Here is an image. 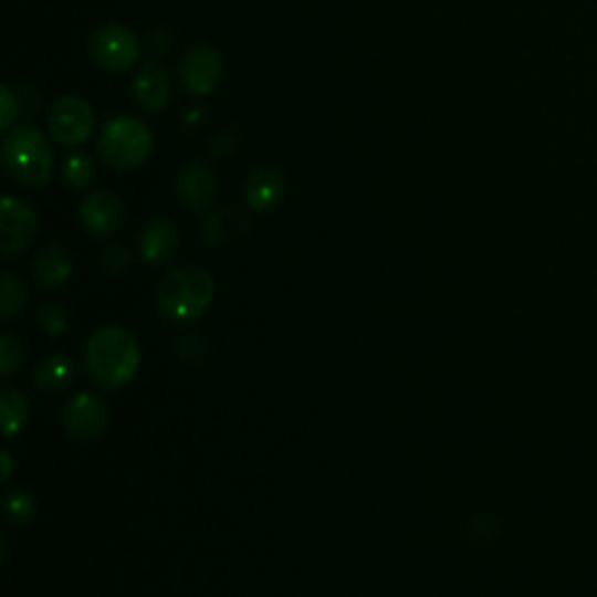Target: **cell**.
Returning a JSON list of instances; mask_svg holds the SVG:
<instances>
[{
    "mask_svg": "<svg viewBox=\"0 0 597 597\" xmlns=\"http://www.w3.org/2000/svg\"><path fill=\"white\" fill-rule=\"evenodd\" d=\"M87 369L101 388L117 390L138 371L140 350L136 338L122 327H101L87 341Z\"/></svg>",
    "mask_w": 597,
    "mask_h": 597,
    "instance_id": "6da1fadb",
    "label": "cell"
},
{
    "mask_svg": "<svg viewBox=\"0 0 597 597\" xmlns=\"http://www.w3.org/2000/svg\"><path fill=\"white\" fill-rule=\"evenodd\" d=\"M212 279L201 266H185L164 275L157 287L159 313L176 323H191L201 317L212 302Z\"/></svg>",
    "mask_w": 597,
    "mask_h": 597,
    "instance_id": "7a4b0ae2",
    "label": "cell"
},
{
    "mask_svg": "<svg viewBox=\"0 0 597 597\" xmlns=\"http://www.w3.org/2000/svg\"><path fill=\"white\" fill-rule=\"evenodd\" d=\"M8 174L27 187L48 185L52 176V147L38 126L19 124L3 143Z\"/></svg>",
    "mask_w": 597,
    "mask_h": 597,
    "instance_id": "3957f363",
    "label": "cell"
},
{
    "mask_svg": "<svg viewBox=\"0 0 597 597\" xmlns=\"http://www.w3.org/2000/svg\"><path fill=\"white\" fill-rule=\"evenodd\" d=\"M98 155L117 170H134L153 155V134L136 117H115L101 134Z\"/></svg>",
    "mask_w": 597,
    "mask_h": 597,
    "instance_id": "277c9868",
    "label": "cell"
},
{
    "mask_svg": "<svg viewBox=\"0 0 597 597\" xmlns=\"http://www.w3.org/2000/svg\"><path fill=\"white\" fill-rule=\"evenodd\" d=\"M138 35L122 24H105L90 38V54L103 71L124 73L140 59Z\"/></svg>",
    "mask_w": 597,
    "mask_h": 597,
    "instance_id": "5b68a950",
    "label": "cell"
},
{
    "mask_svg": "<svg viewBox=\"0 0 597 597\" xmlns=\"http://www.w3.org/2000/svg\"><path fill=\"white\" fill-rule=\"evenodd\" d=\"M94 111L82 96L63 94L54 101L50 111V132L66 147H75L87 140L94 132Z\"/></svg>",
    "mask_w": 597,
    "mask_h": 597,
    "instance_id": "8992f818",
    "label": "cell"
},
{
    "mask_svg": "<svg viewBox=\"0 0 597 597\" xmlns=\"http://www.w3.org/2000/svg\"><path fill=\"white\" fill-rule=\"evenodd\" d=\"M222 73H224L222 54L210 45L191 48L180 63V77L191 96H208L216 92L222 80Z\"/></svg>",
    "mask_w": 597,
    "mask_h": 597,
    "instance_id": "52a82bcc",
    "label": "cell"
},
{
    "mask_svg": "<svg viewBox=\"0 0 597 597\" xmlns=\"http://www.w3.org/2000/svg\"><path fill=\"white\" fill-rule=\"evenodd\" d=\"M35 212L14 197H6L0 206V250L3 254H14L29 248L38 237Z\"/></svg>",
    "mask_w": 597,
    "mask_h": 597,
    "instance_id": "ba28073f",
    "label": "cell"
},
{
    "mask_svg": "<svg viewBox=\"0 0 597 597\" xmlns=\"http://www.w3.org/2000/svg\"><path fill=\"white\" fill-rule=\"evenodd\" d=\"M108 418L111 413L108 407H105V401L90 392L73 397L66 404V409H63V425H66L69 434L80 441L98 439L105 432V428H108Z\"/></svg>",
    "mask_w": 597,
    "mask_h": 597,
    "instance_id": "9c48e42d",
    "label": "cell"
},
{
    "mask_svg": "<svg viewBox=\"0 0 597 597\" xmlns=\"http://www.w3.org/2000/svg\"><path fill=\"white\" fill-rule=\"evenodd\" d=\"M178 197L189 210H210L218 197V182L212 170L201 161H191L189 166H185L178 176Z\"/></svg>",
    "mask_w": 597,
    "mask_h": 597,
    "instance_id": "30bf717a",
    "label": "cell"
},
{
    "mask_svg": "<svg viewBox=\"0 0 597 597\" xmlns=\"http://www.w3.org/2000/svg\"><path fill=\"white\" fill-rule=\"evenodd\" d=\"M82 222L98 237H111L124 222V203L113 191H94L82 203Z\"/></svg>",
    "mask_w": 597,
    "mask_h": 597,
    "instance_id": "8fae6325",
    "label": "cell"
},
{
    "mask_svg": "<svg viewBox=\"0 0 597 597\" xmlns=\"http://www.w3.org/2000/svg\"><path fill=\"white\" fill-rule=\"evenodd\" d=\"M285 197V182L279 170L264 166L252 170L245 182V203L258 212H271Z\"/></svg>",
    "mask_w": 597,
    "mask_h": 597,
    "instance_id": "7c38bea8",
    "label": "cell"
},
{
    "mask_svg": "<svg viewBox=\"0 0 597 597\" xmlns=\"http://www.w3.org/2000/svg\"><path fill=\"white\" fill-rule=\"evenodd\" d=\"M134 96L147 113H161L170 101V77L159 63H145L134 82Z\"/></svg>",
    "mask_w": 597,
    "mask_h": 597,
    "instance_id": "4fadbf2b",
    "label": "cell"
},
{
    "mask_svg": "<svg viewBox=\"0 0 597 597\" xmlns=\"http://www.w3.org/2000/svg\"><path fill=\"white\" fill-rule=\"evenodd\" d=\"M178 248H180L178 229L168 220L149 222L140 233V254L149 264H166L168 260H174Z\"/></svg>",
    "mask_w": 597,
    "mask_h": 597,
    "instance_id": "5bb4252c",
    "label": "cell"
},
{
    "mask_svg": "<svg viewBox=\"0 0 597 597\" xmlns=\"http://www.w3.org/2000/svg\"><path fill=\"white\" fill-rule=\"evenodd\" d=\"M250 231V220L239 206H224L216 212H210L203 222V237L212 245H224L239 241Z\"/></svg>",
    "mask_w": 597,
    "mask_h": 597,
    "instance_id": "9a60e30c",
    "label": "cell"
},
{
    "mask_svg": "<svg viewBox=\"0 0 597 597\" xmlns=\"http://www.w3.org/2000/svg\"><path fill=\"white\" fill-rule=\"evenodd\" d=\"M71 273H73V262L69 258L66 248H63L61 243H48L38 252V258L33 262V275L45 290H54L63 285L71 279Z\"/></svg>",
    "mask_w": 597,
    "mask_h": 597,
    "instance_id": "2e32d148",
    "label": "cell"
},
{
    "mask_svg": "<svg viewBox=\"0 0 597 597\" xmlns=\"http://www.w3.org/2000/svg\"><path fill=\"white\" fill-rule=\"evenodd\" d=\"M75 376V367L69 357L52 355L45 362H40L38 369L33 371V380L40 390L45 392H61L71 386Z\"/></svg>",
    "mask_w": 597,
    "mask_h": 597,
    "instance_id": "e0dca14e",
    "label": "cell"
},
{
    "mask_svg": "<svg viewBox=\"0 0 597 597\" xmlns=\"http://www.w3.org/2000/svg\"><path fill=\"white\" fill-rule=\"evenodd\" d=\"M0 409H3V432L6 437H14L29 418V401L14 388H6L0 397Z\"/></svg>",
    "mask_w": 597,
    "mask_h": 597,
    "instance_id": "ac0fdd59",
    "label": "cell"
},
{
    "mask_svg": "<svg viewBox=\"0 0 597 597\" xmlns=\"http://www.w3.org/2000/svg\"><path fill=\"white\" fill-rule=\"evenodd\" d=\"M27 292L21 283L14 279L10 271H3V281H0V315L3 320L14 317L21 308H24Z\"/></svg>",
    "mask_w": 597,
    "mask_h": 597,
    "instance_id": "d6986e66",
    "label": "cell"
},
{
    "mask_svg": "<svg viewBox=\"0 0 597 597\" xmlns=\"http://www.w3.org/2000/svg\"><path fill=\"white\" fill-rule=\"evenodd\" d=\"M63 178L71 189H87L94 182V161L87 155H71L63 164Z\"/></svg>",
    "mask_w": 597,
    "mask_h": 597,
    "instance_id": "ffe728a7",
    "label": "cell"
},
{
    "mask_svg": "<svg viewBox=\"0 0 597 597\" xmlns=\"http://www.w3.org/2000/svg\"><path fill=\"white\" fill-rule=\"evenodd\" d=\"M35 511H38V504L29 493H19L17 490V493H10L6 498V516L8 521L17 525L31 523L35 519Z\"/></svg>",
    "mask_w": 597,
    "mask_h": 597,
    "instance_id": "44dd1931",
    "label": "cell"
},
{
    "mask_svg": "<svg viewBox=\"0 0 597 597\" xmlns=\"http://www.w3.org/2000/svg\"><path fill=\"white\" fill-rule=\"evenodd\" d=\"M35 320H38V325L45 329L48 334H52V336H61L63 332L69 329V315H66V311H63L56 304L40 306L38 313H35Z\"/></svg>",
    "mask_w": 597,
    "mask_h": 597,
    "instance_id": "7402d4cb",
    "label": "cell"
},
{
    "mask_svg": "<svg viewBox=\"0 0 597 597\" xmlns=\"http://www.w3.org/2000/svg\"><path fill=\"white\" fill-rule=\"evenodd\" d=\"M21 357H24V353H21L19 341L12 334H3V338H0V371H3V376L19 369Z\"/></svg>",
    "mask_w": 597,
    "mask_h": 597,
    "instance_id": "603a6c76",
    "label": "cell"
},
{
    "mask_svg": "<svg viewBox=\"0 0 597 597\" xmlns=\"http://www.w3.org/2000/svg\"><path fill=\"white\" fill-rule=\"evenodd\" d=\"M176 350H178L180 359L189 362V365H199V362L203 359V353H206V344H203V341L199 336L187 334V336H182L178 341Z\"/></svg>",
    "mask_w": 597,
    "mask_h": 597,
    "instance_id": "cb8c5ba5",
    "label": "cell"
},
{
    "mask_svg": "<svg viewBox=\"0 0 597 597\" xmlns=\"http://www.w3.org/2000/svg\"><path fill=\"white\" fill-rule=\"evenodd\" d=\"M17 117H19V96L10 87H3L0 90V126L10 132Z\"/></svg>",
    "mask_w": 597,
    "mask_h": 597,
    "instance_id": "d4e9b609",
    "label": "cell"
},
{
    "mask_svg": "<svg viewBox=\"0 0 597 597\" xmlns=\"http://www.w3.org/2000/svg\"><path fill=\"white\" fill-rule=\"evenodd\" d=\"M101 264L103 269L108 271V273H122L126 266L132 264V254L126 252L124 248H108L103 252V258H101Z\"/></svg>",
    "mask_w": 597,
    "mask_h": 597,
    "instance_id": "484cf974",
    "label": "cell"
},
{
    "mask_svg": "<svg viewBox=\"0 0 597 597\" xmlns=\"http://www.w3.org/2000/svg\"><path fill=\"white\" fill-rule=\"evenodd\" d=\"M3 464H6V472H3V481H8L12 476V458L10 453H3Z\"/></svg>",
    "mask_w": 597,
    "mask_h": 597,
    "instance_id": "4316f807",
    "label": "cell"
}]
</instances>
